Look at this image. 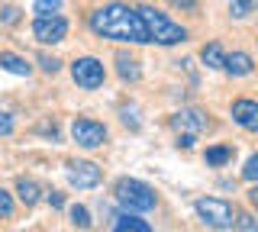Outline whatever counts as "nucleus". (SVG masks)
I'll list each match as a JSON object with an SVG mask.
<instances>
[{
  "instance_id": "cd10ccee",
  "label": "nucleus",
  "mask_w": 258,
  "mask_h": 232,
  "mask_svg": "<svg viewBox=\"0 0 258 232\" xmlns=\"http://www.w3.org/2000/svg\"><path fill=\"white\" fill-rule=\"evenodd\" d=\"M194 139H197V135H177V145H181V148H194Z\"/></svg>"
},
{
  "instance_id": "2eb2a0df",
  "label": "nucleus",
  "mask_w": 258,
  "mask_h": 232,
  "mask_svg": "<svg viewBox=\"0 0 258 232\" xmlns=\"http://www.w3.org/2000/svg\"><path fill=\"white\" fill-rule=\"evenodd\" d=\"M113 232H152V226L145 219H139V216H116V222H113Z\"/></svg>"
},
{
  "instance_id": "9b49d317",
  "label": "nucleus",
  "mask_w": 258,
  "mask_h": 232,
  "mask_svg": "<svg viewBox=\"0 0 258 232\" xmlns=\"http://www.w3.org/2000/svg\"><path fill=\"white\" fill-rule=\"evenodd\" d=\"M226 71H229L232 78H248V74L255 71L252 55H245V52H232V55H226Z\"/></svg>"
},
{
  "instance_id": "dca6fc26",
  "label": "nucleus",
  "mask_w": 258,
  "mask_h": 232,
  "mask_svg": "<svg viewBox=\"0 0 258 232\" xmlns=\"http://www.w3.org/2000/svg\"><path fill=\"white\" fill-rule=\"evenodd\" d=\"M0 68L10 71V74H20V78H26L29 71H32L26 65V58H20V55H13V52H0Z\"/></svg>"
},
{
  "instance_id": "4468645a",
  "label": "nucleus",
  "mask_w": 258,
  "mask_h": 232,
  "mask_svg": "<svg viewBox=\"0 0 258 232\" xmlns=\"http://www.w3.org/2000/svg\"><path fill=\"white\" fill-rule=\"evenodd\" d=\"M200 58H204V65H207V68H213V71L226 68V52H223V45H220V42H210V45H204Z\"/></svg>"
},
{
  "instance_id": "f8f14e48",
  "label": "nucleus",
  "mask_w": 258,
  "mask_h": 232,
  "mask_svg": "<svg viewBox=\"0 0 258 232\" xmlns=\"http://www.w3.org/2000/svg\"><path fill=\"white\" fill-rule=\"evenodd\" d=\"M16 194H20V200L26 206H36L39 197H42V190H39V184L32 178H16Z\"/></svg>"
},
{
  "instance_id": "1a4fd4ad",
  "label": "nucleus",
  "mask_w": 258,
  "mask_h": 232,
  "mask_svg": "<svg viewBox=\"0 0 258 232\" xmlns=\"http://www.w3.org/2000/svg\"><path fill=\"white\" fill-rule=\"evenodd\" d=\"M171 126L181 135H200L210 126V119H207V113H200V110H181V113L171 116Z\"/></svg>"
},
{
  "instance_id": "f257e3e1",
  "label": "nucleus",
  "mask_w": 258,
  "mask_h": 232,
  "mask_svg": "<svg viewBox=\"0 0 258 232\" xmlns=\"http://www.w3.org/2000/svg\"><path fill=\"white\" fill-rule=\"evenodd\" d=\"M91 29L100 39H113V42H152L145 33V23L139 17V10H129L126 4H107L100 10L91 13Z\"/></svg>"
},
{
  "instance_id": "0eeeda50",
  "label": "nucleus",
  "mask_w": 258,
  "mask_h": 232,
  "mask_svg": "<svg viewBox=\"0 0 258 232\" xmlns=\"http://www.w3.org/2000/svg\"><path fill=\"white\" fill-rule=\"evenodd\" d=\"M32 36H36V42L42 45H55L61 42L64 36H68V20L64 17H36V23H32Z\"/></svg>"
},
{
  "instance_id": "5701e85b",
  "label": "nucleus",
  "mask_w": 258,
  "mask_h": 232,
  "mask_svg": "<svg viewBox=\"0 0 258 232\" xmlns=\"http://www.w3.org/2000/svg\"><path fill=\"white\" fill-rule=\"evenodd\" d=\"M242 178L252 181V184H258V155H252V158L245 162V168H242Z\"/></svg>"
},
{
  "instance_id": "ddd939ff",
  "label": "nucleus",
  "mask_w": 258,
  "mask_h": 232,
  "mask_svg": "<svg viewBox=\"0 0 258 232\" xmlns=\"http://www.w3.org/2000/svg\"><path fill=\"white\" fill-rule=\"evenodd\" d=\"M116 71H119V78H123V81H139V61L133 58V55H126V52H119L116 55Z\"/></svg>"
},
{
  "instance_id": "b1692460",
  "label": "nucleus",
  "mask_w": 258,
  "mask_h": 232,
  "mask_svg": "<svg viewBox=\"0 0 258 232\" xmlns=\"http://www.w3.org/2000/svg\"><path fill=\"white\" fill-rule=\"evenodd\" d=\"M39 65H42L45 74H55V71L61 68V61H58V58H52V55H39Z\"/></svg>"
},
{
  "instance_id": "bb28decb",
  "label": "nucleus",
  "mask_w": 258,
  "mask_h": 232,
  "mask_svg": "<svg viewBox=\"0 0 258 232\" xmlns=\"http://www.w3.org/2000/svg\"><path fill=\"white\" fill-rule=\"evenodd\" d=\"M20 20V10H16V7H7L4 10V23H16Z\"/></svg>"
},
{
  "instance_id": "a211bd4d",
  "label": "nucleus",
  "mask_w": 258,
  "mask_h": 232,
  "mask_svg": "<svg viewBox=\"0 0 258 232\" xmlns=\"http://www.w3.org/2000/svg\"><path fill=\"white\" fill-rule=\"evenodd\" d=\"M255 7H258V0H229V13H232L236 20H245L248 13L255 10Z\"/></svg>"
},
{
  "instance_id": "f3484780",
  "label": "nucleus",
  "mask_w": 258,
  "mask_h": 232,
  "mask_svg": "<svg viewBox=\"0 0 258 232\" xmlns=\"http://www.w3.org/2000/svg\"><path fill=\"white\" fill-rule=\"evenodd\" d=\"M204 162H207L210 168H220V165H226V162H232V145H213V148H207Z\"/></svg>"
},
{
  "instance_id": "20e7f679",
  "label": "nucleus",
  "mask_w": 258,
  "mask_h": 232,
  "mask_svg": "<svg viewBox=\"0 0 258 232\" xmlns=\"http://www.w3.org/2000/svg\"><path fill=\"white\" fill-rule=\"evenodd\" d=\"M194 210H197V216L210 229H229V226H236V216H239L232 210V203H226L220 197H200L194 203Z\"/></svg>"
},
{
  "instance_id": "423d86ee",
  "label": "nucleus",
  "mask_w": 258,
  "mask_h": 232,
  "mask_svg": "<svg viewBox=\"0 0 258 232\" xmlns=\"http://www.w3.org/2000/svg\"><path fill=\"white\" fill-rule=\"evenodd\" d=\"M71 139H75L81 148H100L103 142H107V126L94 123V119H75V123H71Z\"/></svg>"
},
{
  "instance_id": "9d476101",
  "label": "nucleus",
  "mask_w": 258,
  "mask_h": 232,
  "mask_svg": "<svg viewBox=\"0 0 258 232\" xmlns=\"http://www.w3.org/2000/svg\"><path fill=\"white\" fill-rule=\"evenodd\" d=\"M232 119L248 132H258V100H236L232 103Z\"/></svg>"
},
{
  "instance_id": "c756f323",
  "label": "nucleus",
  "mask_w": 258,
  "mask_h": 232,
  "mask_svg": "<svg viewBox=\"0 0 258 232\" xmlns=\"http://www.w3.org/2000/svg\"><path fill=\"white\" fill-rule=\"evenodd\" d=\"M248 200H252V206H258V184H255L252 190H248Z\"/></svg>"
},
{
  "instance_id": "a878e982",
  "label": "nucleus",
  "mask_w": 258,
  "mask_h": 232,
  "mask_svg": "<svg viewBox=\"0 0 258 232\" xmlns=\"http://www.w3.org/2000/svg\"><path fill=\"white\" fill-rule=\"evenodd\" d=\"M48 203H52L55 210H61V206H64V197L58 194V190H52V194H48Z\"/></svg>"
},
{
  "instance_id": "39448f33",
  "label": "nucleus",
  "mask_w": 258,
  "mask_h": 232,
  "mask_svg": "<svg viewBox=\"0 0 258 232\" xmlns=\"http://www.w3.org/2000/svg\"><path fill=\"white\" fill-rule=\"evenodd\" d=\"M71 78H75L81 91H97L103 84V78H107V71H103V61L97 58H78L71 65Z\"/></svg>"
},
{
  "instance_id": "4be33fe9",
  "label": "nucleus",
  "mask_w": 258,
  "mask_h": 232,
  "mask_svg": "<svg viewBox=\"0 0 258 232\" xmlns=\"http://www.w3.org/2000/svg\"><path fill=\"white\" fill-rule=\"evenodd\" d=\"M13 197L7 194V190H0V219H13Z\"/></svg>"
},
{
  "instance_id": "6e6552de",
  "label": "nucleus",
  "mask_w": 258,
  "mask_h": 232,
  "mask_svg": "<svg viewBox=\"0 0 258 232\" xmlns=\"http://www.w3.org/2000/svg\"><path fill=\"white\" fill-rule=\"evenodd\" d=\"M68 181L78 190H91L100 184V168L94 162H75V165H68Z\"/></svg>"
},
{
  "instance_id": "aec40b11",
  "label": "nucleus",
  "mask_w": 258,
  "mask_h": 232,
  "mask_svg": "<svg viewBox=\"0 0 258 232\" xmlns=\"http://www.w3.org/2000/svg\"><path fill=\"white\" fill-rule=\"evenodd\" d=\"M71 222H75L78 229H87L91 226V213H87L84 206H71Z\"/></svg>"
},
{
  "instance_id": "6ab92c4d",
  "label": "nucleus",
  "mask_w": 258,
  "mask_h": 232,
  "mask_svg": "<svg viewBox=\"0 0 258 232\" xmlns=\"http://www.w3.org/2000/svg\"><path fill=\"white\" fill-rule=\"evenodd\" d=\"M58 10H61V0H36V4H32V13H36V17H55Z\"/></svg>"
},
{
  "instance_id": "7ed1b4c3",
  "label": "nucleus",
  "mask_w": 258,
  "mask_h": 232,
  "mask_svg": "<svg viewBox=\"0 0 258 232\" xmlns=\"http://www.w3.org/2000/svg\"><path fill=\"white\" fill-rule=\"evenodd\" d=\"M116 200L129 213H145V210L155 206V190H152L149 184L136 181V178H123L116 184Z\"/></svg>"
},
{
  "instance_id": "c85d7f7f",
  "label": "nucleus",
  "mask_w": 258,
  "mask_h": 232,
  "mask_svg": "<svg viewBox=\"0 0 258 232\" xmlns=\"http://www.w3.org/2000/svg\"><path fill=\"white\" fill-rule=\"evenodd\" d=\"M174 7H181V10H197V0H174Z\"/></svg>"
},
{
  "instance_id": "393cba45",
  "label": "nucleus",
  "mask_w": 258,
  "mask_h": 232,
  "mask_svg": "<svg viewBox=\"0 0 258 232\" xmlns=\"http://www.w3.org/2000/svg\"><path fill=\"white\" fill-rule=\"evenodd\" d=\"M10 132H13V116L0 113V135H10Z\"/></svg>"
},
{
  "instance_id": "412c9836",
  "label": "nucleus",
  "mask_w": 258,
  "mask_h": 232,
  "mask_svg": "<svg viewBox=\"0 0 258 232\" xmlns=\"http://www.w3.org/2000/svg\"><path fill=\"white\" fill-rule=\"evenodd\" d=\"M236 226H239V232H258V219L252 213H239L236 216Z\"/></svg>"
},
{
  "instance_id": "f03ea898",
  "label": "nucleus",
  "mask_w": 258,
  "mask_h": 232,
  "mask_svg": "<svg viewBox=\"0 0 258 232\" xmlns=\"http://www.w3.org/2000/svg\"><path fill=\"white\" fill-rule=\"evenodd\" d=\"M139 17L145 23L149 39H152V42H158V45H177V42L187 39V29L177 26V23H171L161 10H155V7H139Z\"/></svg>"
}]
</instances>
